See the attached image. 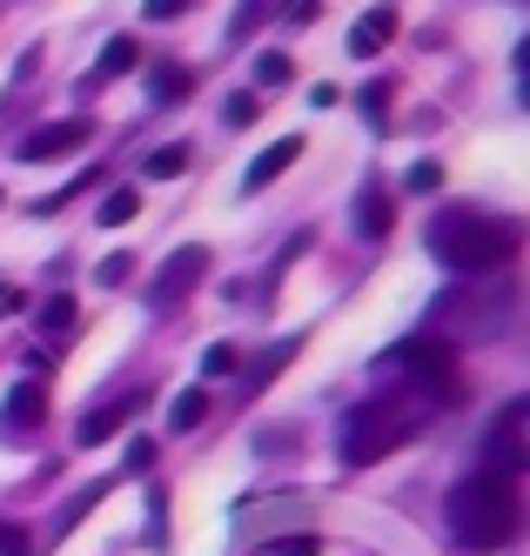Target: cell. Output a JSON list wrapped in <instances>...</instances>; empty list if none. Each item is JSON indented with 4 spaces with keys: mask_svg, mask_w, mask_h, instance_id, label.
<instances>
[{
    "mask_svg": "<svg viewBox=\"0 0 530 556\" xmlns=\"http://www.w3.org/2000/svg\"><path fill=\"white\" fill-rule=\"evenodd\" d=\"M424 249L450 268V275H470V282H490L504 275L523 249V228L504 215H483V208H437L424 222Z\"/></svg>",
    "mask_w": 530,
    "mask_h": 556,
    "instance_id": "obj_1",
    "label": "cell"
},
{
    "mask_svg": "<svg viewBox=\"0 0 530 556\" xmlns=\"http://www.w3.org/2000/svg\"><path fill=\"white\" fill-rule=\"evenodd\" d=\"M443 516H450V530H457L464 549H510L517 530H523V490L510 476L470 469L464 483L443 496Z\"/></svg>",
    "mask_w": 530,
    "mask_h": 556,
    "instance_id": "obj_2",
    "label": "cell"
},
{
    "mask_svg": "<svg viewBox=\"0 0 530 556\" xmlns=\"http://www.w3.org/2000/svg\"><path fill=\"white\" fill-rule=\"evenodd\" d=\"M424 422H430V403L383 389V395H369L363 409L343 416V443H336V450H343L350 469H369V463H383L390 450H403L409 435H424Z\"/></svg>",
    "mask_w": 530,
    "mask_h": 556,
    "instance_id": "obj_3",
    "label": "cell"
},
{
    "mask_svg": "<svg viewBox=\"0 0 530 556\" xmlns=\"http://www.w3.org/2000/svg\"><path fill=\"white\" fill-rule=\"evenodd\" d=\"M376 376H383V389L396 395H416V403H457L464 395V369H457V349L437 342V336H409L396 342L383 363H376Z\"/></svg>",
    "mask_w": 530,
    "mask_h": 556,
    "instance_id": "obj_4",
    "label": "cell"
},
{
    "mask_svg": "<svg viewBox=\"0 0 530 556\" xmlns=\"http://www.w3.org/2000/svg\"><path fill=\"white\" fill-rule=\"evenodd\" d=\"M504 323H510V289H497L490 302L450 289V295L430 302V336H437V342H450V336H497Z\"/></svg>",
    "mask_w": 530,
    "mask_h": 556,
    "instance_id": "obj_5",
    "label": "cell"
},
{
    "mask_svg": "<svg viewBox=\"0 0 530 556\" xmlns=\"http://www.w3.org/2000/svg\"><path fill=\"white\" fill-rule=\"evenodd\" d=\"M523 422H530V403H504L497 409V422H490V435H483V463L477 469H490V476H517L530 469V443H523Z\"/></svg>",
    "mask_w": 530,
    "mask_h": 556,
    "instance_id": "obj_6",
    "label": "cell"
},
{
    "mask_svg": "<svg viewBox=\"0 0 530 556\" xmlns=\"http://www.w3.org/2000/svg\"><path fill=\"white\" fill-rule=\"evenodd\" d=\"M209 282V249H195V242H188V249H175L162 268H155V295H148V302H155L162 315H175L188 295H195Z\"/></svg>",
    "mask_w": 530,
    "mask_h": 556,
    "instance_id": "obj_7",
    "label": "cell"
},
{
    "mask_svg": "<svg viewBox=\"0 0 530 556\" xmlns=\"http://www.w3.org/2000/svg\"><path fill=\"white\" fill-rule=\"evenodd\" d=\"M94 141V122H81V114H67V122H48V128H34L14 154L21 162H61V154H74V148H88Z\"/></svg>",
    "mask_w": 530,
    "mask_h": 556,
    "instance_id": "obj_8",
    "label": "cell"
},
{
    "mask_svg": "<svg viewBox=\"0 0 530 556\" xmlns=\"http://www.w3.org/2000/svg\"><path fill=\"white\" fill-rule=\"evenodd\" d=\"M48 422V382H14L8 389V403H0V429H8V443H27L34 429Z\"/></svg>",
    "mask_w": 530,
    "mask_h": 556,
    "instance_id": "obj_9",
    "label": "cell"
},
{
    "mask_svg": "<svg viewBox=\"0 0 530 556\" xmlns=\"http://www.w3.org/2000/svg\"><path fill=\"white\" fill-rule=\"evenodd\" d=\"M135 409H141V395H122V403H94L81 422H74V443H81V450H101V443H108V435H115Z\"/></svg>",
    "mask_w": 530,
    "mask_h": 556,
    "instance_id": "obj_10",
    "label": "cell"
},
{
    "mask_svg": "<svg viewBox=\"0 0 530 556\" xmlns=\"http://www.w3.org/2000/svg\"><path fill=\"white\" fill-rule=\"evenodd\" d=\"M396 41V8H369L356 27H350V54L356 61H369V54H383Z\"/></svg>",
    "mask_w": 530,
    "mask_h": 556,
    "instance_id": "obj_11",
    "label": "cell"
},
{
    "mask_svg": "<svg viewBox=\"0 0 530 556\" xmlns=\"http://www.w3.org/2000/svg\"><path fill=\"white\" fill-rule=\"evenodd\" d=\"M295 154H302V135H282V141H276L269 154H262V162H249L242 188H249V194H262V188H269L276 175H289V168H295Z\"/></svg>",
    "mask_w": 530,
    "mask_h": 556,
    "instance_id": "obj_12",
    "label": "cell"
},
{
    "mask_svg": "<svg viewBox=\"0 0 530 556\" xmlns=\"http://www.w3.org/2000/svg\"><path fill=\"white\" fill-rule=\"evenodd\" d=\"M390 222H396V215H390V194H383V188H363V194H356V228L369 235V242H383Z\"/></svg>",
    "mask_w": 530,
    "mask_h": 556,
    "instance_id": "obj_13",
    "label": "cell"
},
{
    "mask_svg": "<svg viewBox=\"0 0 530 556\" xmlns=\"http://www.w3.org/2000/svg\"><path fill=\"white\" fill-rule=\"evenodd\" d=\"M188 88H195V74H188V67H175V61H155V74H148V94H155L162 108L188 101Z\"/></svg>",
    "mask_w": 530,
    "mask_h": 556,
    "instance_id": "obj_14",
    "label": "cell"
},
{
    "mask_svg": "<svg viewBox=\"0 0 530 556\" xmlns=\"http://www.w3.org/2000/svg\"><path fill=\"white\" fill-rule=\"evenodd\" d=\"M108 490H115V483H88L81 496H67V503H61V516H54V530H48V549H54V543H61V536L74 530V523H81V516H88V509H94V503H101Z\"/></svg>",
    "mask_w": 530,
    "mask_h": 556,
    "instance_id": "obj_15",
    "label": "cell"
},
{
    "mask_svg": "<svg viewBox=\"0 0 530 556\" xmlns=\"http://www.w3.org/2000/svg\"><path fill=\"white\" fill-rule=\"evenodd\" d=\"M135 61H141V48H135V41H108V48H101V67L88 74V88H101V81H115V74H128Z\"/></svg>",
    "mask_w": 530,
    "mask_h": 556,
    "instance_id": "obj_16",
    "label": "cell"
},
{
    "mask_svg": "<svg viewBox=\"0 0 530 556\" xmlns=\"http://www.w3.org/2000/svg\"><path fill=\"white\" fill-rule=\"evenodd\" d=\"M202 422H209V389H181L168 409V429H202Z\"/></svg>",
    "mask_w": 530,
    "mask_h": 556,
    "instance_id": "obj_17",
    "label": "cell"
},
{
    "mask_svg": "<svg viewBox=\"0 0 530 556\" xmlns=\"http://www.w3.org/2000/svg\"><path fill=\"white\" fill-rule=\"evenodd\" d=\"M141 175H148V181H175V175H188V148H181V141L155 148V154L141 162Z\"/></svg>",
    "mask_w": 530,
    "mask_h": 556,
    "instance_id": "obj_18",
    "label": "cell"
},
{
    "mask_svg": "<svg viewBox=\"0 0 530 556\" xmlns=\"http://www.w3.org/2000/svg\"><path fill=\"white\" fill-rule=\"evenodd\" d=\"M141 215V194L135 188H108V202H101V228H128Z\"/></svg>",
    "mask_w": 530,
    "mask_h": 556,
    "instance_id": "obj_19",
    "label": "cell"
},
{
    "mask_svg": "<svg viewBox=\"0 0 530 556\" xmlns=\"http://www.w3.org/2000/svg\"><path fill=\"white\" fill-rule=\"evenodd\" d=\"M262 556H323V536L316 530H282L276 543H262Z\"/></svg>",
    "mask_w": 530,
    "mask_h": 556,
    "instance_id": "obj_20",
    "label": "cell"
},
{
    "mask_svg": "<svg viewBox=\"0 0 530 556\" xmlns=\"http://www.w3.org/2000/svg\"><path fill=\"white\" fill-rule=\"evenodd\" d=\"M289 355H295V342H276L269 355H255V363H249V389H269V382L282 376V363H289Z\"/></svg>",
    "mask_w": 530,
    "mask_h": 556,
    "instance_id": "obj_21",
    "label": "cell"
},
{
    "mask_svg": "<svg viewBox=\"0 0 530 556\" xmlns=\"http://www.w3.org/2000/svg\"><path fill=\"white\" fill-rule=\"evenodd\" d=\"M41 336H74V295H48L41 302Z\"/></svg>",
    "mask_w": 530,
    "mask_h": 556,
    "instance_id": "obj_22",
    "label": "cell"
},
{
    "mask_svg": "<svg viewBox=\"0 0 530 556\" xmlns=\"http://www.w3.org/2000/svg\"><path fill=\"white\" fill-rule=\"evenodd\" d=\"M255 114H262V101H255V94H229V101H222V122H229V128H249Z\"/></svg>",
    "mask_w": 530,
    "mask_h": 556,
    "instance_id": "obj_23",
    "label": "cell"
},
{
    "mask_svg": "<svg viewBox=\"0 0 530 556\" xmlns=\"http://www.w3.org/2000/svg\"><path fill=\"white\" fill-rule=\"evenodd\" d=\"M229 369H242V355H236V342H215V349L202 355V376H229Z\"/></svg>",
    "mask_w": 530,
    "mask_h": 556,
    "instance_id": "obj_24",
    "label": "cell"
},
{
    "mask_svg": "<svg viewBox=\"0 0 530 556\" xmlns=\"http://www.w3.org/2000/svg\"><path fill=\"white\" fill-rule=\"evenodd\" d=\"M255 81L262 88H282L289 81V54H255Z\"/></svg>",
    "mask_w": 530,
    "mask_h": 556,
    "instance_id": "obj_25",
    "label": "cell"
},
{
    "mask_svg": "<svg viewBox=\"0 0 530 556\" xmlns=\"http://www.w3.org/2000/svg\"><path fill=\"white\" fill-rule=\"evenodd\" d=\"M390 94H396L390 81H376V88H363V114H369V122H376V128H383V122H390Z\"/></svg>",
    "mask_w": 530,
    "mask_h": 556,
    "instance_id": "obj_26",
    "label": "cell"
},
{
    "mask_svg": "<svg viewBox=\"0 0 530 556\" xmlns=\"http://www.w3.org/2000/svg\"><path fill=\"white\" fill-rule=\"evenodd\" d=\"M262 14H269V0H242V8H236V21H229V34H236V41H249Z\"/></svg>",
    "mask_w": 530,
    "mask_h": 556,
    "instance_id": "obj_27",
    "label": "cell"
},
{
    "mask_svg": "<svg viewBox=\"0 0 530 556\" xmlns=\"http://www.w3.org/2000/svg\"><path fill=\"white\" fill-rule=\"evenodd\" d=\"M437 181H443V168H437V162H416V168L403 175V188H409V194H430Z\"/></svg>",
    "mask_w": 530,
    "mask_h": 556,
    "instance_id": "obj_28",
    "label": "cell"
},
{
    "mask_svg": "<svg viewBox=\"0 0 530 556\" xmlns=\"http://www.w3.org/2000/svg\"><path fill=\"white\" fill-rule=\"evenodd\" d=\"M94 275H101V289H122L128 275H135V262H128V255H108V262H101Z\"/></svg>",
    "mask_w": 530,
    "mask_h": 556,
    "instance_id": "obj_29",
    "label": "cell"
},
{
    "mask_svg": "<svg viewBox=\"0 0 530 556\" xmlns=\"http://www.w3.org/2000/svg\"><path fill=\"white\" fill-rule=\"evenodd\" d=\"M188 8H195V0H141V14H148V21H181Z\"/></svg>",
    "mask_w": 530,
    "mask_h": 556,
    "instance_id": "obj_30",
    "label": "cell"
},
{
    "mask_svg": "<svg viewBox=\"0 0 530 556\" xmlns=\"http://www.w3.org/2000/svg\"><path fill=\"white\" fill-rule=\"evenodd\" d=\"M0 556H34V543H27L21 523H0Z\"/></svg>",
    "mask_w": 530,
    "mask_h": 556,
    "instance_id": "obj_31",
    "label": "cell"
},
{
    "mask_svg": "<svg viewBox=\"0 0 530 556\" xmlns=\"http://www.w3.org/2000/svg\"><path fill=\"white\" fill-rule=\"evenodd\" d=\"M128 469H135V476L155 469V435H135V443H128Z\"/></svg>",
    "mask_w": 530,
    "mask_h": 556,
    "instance_id": "obj_32",
    "label": "cell"
},
{
    "mask_svg": "<svg viewBox=\"0 0 530 556\" xmlns=\"http://www.w3.org/2000/svg\"><path fill=\"white\" fill-rule=\"evenodd\" d=\"M316 8H323V0H289V21H310Z\"/></svg>",
    "mask_w": 530,
    "mask_h": 556,
    "instance_id": "obj_33",
    "label": "cell"
},
{
    "mask_svg": "<svg viewBox=\"0 0 530 556\" xmlns=\"http://www.w3.org/2000/svg\"><path fill=\"white\" fill-rule=\"evenodd\" d=\"M0 302H8V289H0Z\"/></svg>",
    "mask_w": 530,
    "mask_h": 556,
    "instance_id": "obj_34",
    "label": "cell"
},
{
    "mask_svg": "<svg viewBox=\"0 0 530 556\" xmlns=\"http://www.w3.org/2000/svg\"><path fill=\"white\" fill-rule=\"evenodd\" d=\"M0 202H8V194H0Z\"/></svg>",
    "mask_w": 530,
    "mask_h": 556,
    "instance_id": "obj_35",
    "label": "cell"
}]
</instances>
